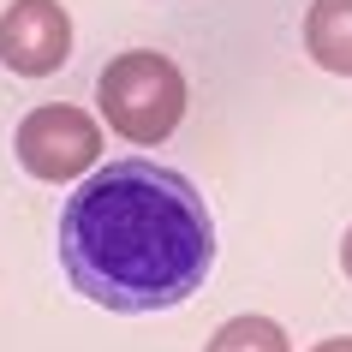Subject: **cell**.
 <instances>
[{
  "mask_svg": "<svg viewBox=\"0 0 352 352\" xmlns=\"http://www.w3.org/2000/svg\"><path fill=\"white\" fill-rule=\"evenodd\" d=\"M340 269H346V280H352V227H346V239H340Z\"/></svg>",
  "mask_w": 352,
  "mask_h": 352,
  "instance_id": "ba28073f",
  "label": "cell"
},
{
  "mask_svg": "<svg viewBox=\"0 0 352 352\" xmlns=\"http://www.w3.org/2000/svg\"><path fill=\"white\" fill-rule=\"evenodd\" d=\"M204 352H293V346H287L280 322H269V316H233L215 329V340Z\"/></svg>",
  "mask_w": 352,
  "mask_h": 352,
  "instance_id": "8992f818",
  "label": "cell"
},
{
  "mask_svg": "<svg viewBox=\"0 0 352 352\" xmlns=\"http://www.w3.org/2000/svg\"><path fill=\"white\" fill-rule=\"evenodd\" d=\"M60 269L90 305L120 316L186 305L215 269L204 191L162 162H102L66 197Z\"/></svg>",
  "mask_w": 352,
  "mask_h": 352,
  "instance_id": "6da1fadb",
  "label": "cell"
},
{
  "mask_svg": "<svg viewBox=\"0 0 352 352\" xmlns=\"http://www.w3.org/2000/svg\"><path fill=\"white\" fill-rule=\"evenodd\" d=\"M12 149H19V167L30 179L60 186V179H78L84 167L102 162V126L72 102H42L19 120Z\"/></svg>",
  "mask_w": 352,
  "mask_h": 352,
  "instance_id": "3957f363",
  "label": "cell"
},
{
  "mask_svg": "<svg viewBox=\"0 0 352 352\" xmlns=\"http://www.w3.org/2000/svg\"><path fill=\"white\" fill-rule=\"evenodd\" d=\"M305 48L322 72L352 78V0H311L305 12Z\"/></svg>",
  "mask_w": 352,
  "mask_h": 352,
  "instance_id": "5b68a950",
  "label": "cell"
},
{
  "mask_svg": "<svg viewBox=\"0 0 352 352\" xmlns=\"http://www.w3.org/2000/svg\"><path fill=\"white\" fill-rule=\"evenodd\" d=\"M96 108L120 138L131 144H162L167 131L179 126L186 113V78L167 54H149V48H131V54H113L96 78Z\"/></svg>",
  "mask_w": 352,
  "mask_h": 352,
  "instance_id": "7a4b0ae2",
  "label": "cell"
},
{
  "mask_svg": "<svg viewBox=\"0 0 352 352\" xmlns=\"http://www.w3.org/2000/svg\"><path fill=\"white\" fill-rule=\"evenodd\" d=\"M72 54V19L60 0H12L0 12V66L19 78H48Z\"/></svg>",
  "mask_w": 352,
  "mask_h": 352,
  "instance_id": "277c9868",
  "label": "cell"
},
{
  "mask_svg": "<svg viewBox=\"0 0 352 352\" xmlns=\"http://www.w3.org/2000/svg\"><path fill=\"white\" fill-rule=\"evenodd\" d=\"M311 352H352V334H334V340H322V346H311Z\"/></svg>",
  "mask_w": 352,
  "mask_h": 352,
  "instance_id": "52a82bcc",
  "label": "cell"
}]
</instances>
